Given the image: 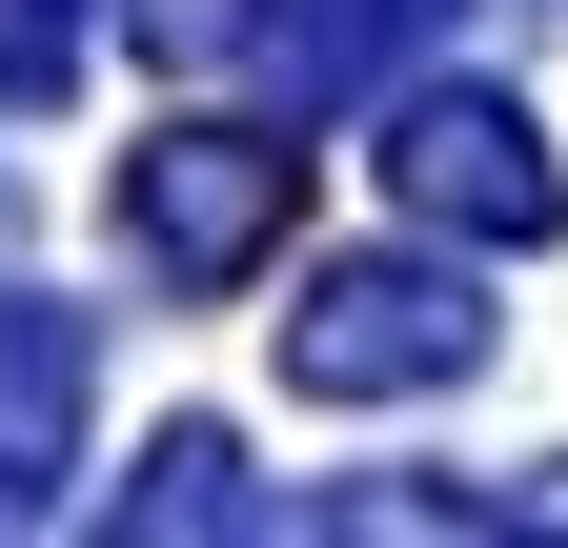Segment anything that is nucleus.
Masks as SVG:
<instances>
[{"label":"nucleus","instance_id":"f257e3e1","mask_svg":"<svg viewBox=\"0 0 568 548\" xmlns=\"http://www.w3.org/2000/svg\"><path fill=\"white\" fill-rule=\"evenodd\" d=\"M487 366V305L467 264H305V305H284V386L305 406H406V386H467Z\"/></svg>","mask_w":568,"mask_h":548},{"label":"nucleus","instance_id":"f03ea898","mask_svg":"<svg viewBox=\"0 0 568 548\" xmlns=\"http://www.w3.org/2000/svg\"><path fill=\"white\" fill-rule=\"evenodd\" d=\"M305 224V143H264V122H163V143L122 163V244H142V285H244V264Z\"/></svg>","mask_w":568,"mask_h":548},{"label":"nucleus","instance_id":"7ed1b4c3","mask_svg":"<svg viewBox=\"0 0 568 548\" xmlns=\"http://www.w3.org/2000/svg\"><path fill=\"white\" fill-rule=\"evenodd\" d=\"M386 183H406V224H447V244H548V224H568L528 102H487V82H426V102L386 122Z\"/></svg>","mask_w":568,"mask_h":548},{"label":"nucleus","instance_id":"20e7f679","mask_svg":"<svg viewBox=\"0 0 568 548\" xmlns=\"http://www.w3.org/2000/svg\"><path fill=\"white\" fill-rule=\"evenodd\" d=\"M82 386H102L82 305L0 285V528H41V508H61V467H82Z\"/></svg>","mask_w":568,"mask_h":548},{"label":"nucleus","instance_id":"39448f33","mask_svg":"<svg viewBox=\"0 0 568 548\" xmlns=\"http://www.w3.org/2000/svg\"><path fill=\"white\" fill-rule=\"evenodd\" d=\"M426 21H447V0H244V61H264L284 102H366Z\"/></svg>","mask_w":568,"mask_h":548},{"label":"nucleus","instance_id":"423d86ee","mask_svg":"<svg viewBox=\"0 0 568 548\" xmlns=\"http://www.w3.org/2000/svg\"><path fill=\"white\" fill-rule=\"evenodd\" d=\"M122 528H284V488H244L224 427H163V447H142V488H122Z\"/></svg>","mask_w":568,"mask_h":548},{"label":"nucleus","instance_id":"0eeeda50","mask_svg":"<svg viewBox=\"0 0 568 548\" xmlns=\"http://www.w3.org/2000/svg\"><path fill=\"white\" fill-rule=\"evenodd\" d=\"M82 82V0H0V102H61Z\"/></svg>","mask_w":568,"mask_h":548},{"label":"nucleus","instance_id":"6e6552de","mask_svg":"<svg viewBox=\"0 0 568 548\" xmlns=\"http://www.w3.org/2000/svg\"><path fill=\"white\" fill-rule=\"evenodd\" d=\"M142 41L163 61H244V0H142Z\"/></svg>","mask_w":568,"mask_h":548}]
</instances>
